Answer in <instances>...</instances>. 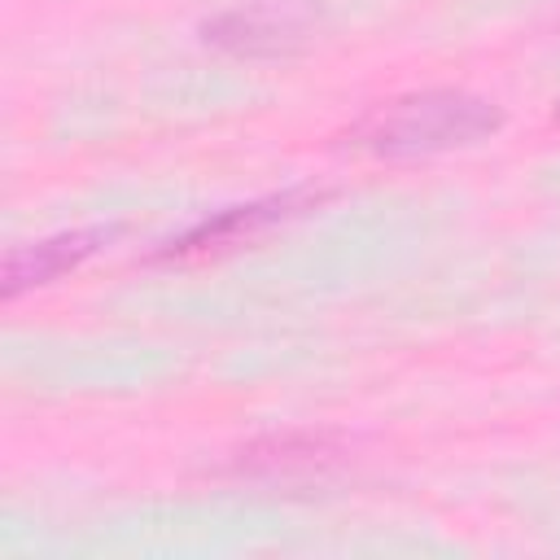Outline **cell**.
<instances>
[{
	"mask_svg": "<svg viewBox=\"0 0 560 560\" xmlns=\"http://www.w3.org/2000/svg\"><path fill=\"white\" fill-rule=\"evenodd\" d=\"M499 127L503 114L494 101L459 88H424L372 105L359 122H350L341 140L372 158H429V153L481 144Z\"/></svg>",
	"mask_w": 560,
	"mask_h": 560,
	"instance_id": "cell-1",
	"label": "cell"
},
{
	"mask_svg": "<svg viewBox=\"0 0 560 560\" xmlns=\"http://www.w3.org/2000/svg\"><path fill=\"white\" fill-rule=\"evenodd\" d=\"M306 201H319V192H280V197H262V201H249V206H232L197 228H188L179 241H171L158 258H197V254H214V249H228L289 214H298Z\"/></svg>",
	"mask_w": 560,
	"mask_h": 560,
	"instance_id": "cell-2",
	"label": "cell"
},
{
	"mask_svg": "<svg viewBox=\"0 0 560 560\" xmlns=\"http://www.w3.org/2000/svg\"><path fill=\"white\" fill-rule=\"evenodd\" d=\"M101 241H109V228H83V232H61V236H48V241H35V245H22L4 258V298L13 302L18 293L26 289H39V284H52L57 276H66L70 267H79L88 254L101 249Z\"/></svg>",
	"mask_w": 560,
	"mask_h": 560,
	"instance_id": "cell-3",
	"label": "cell"
},
{
	"mask_svg": "<svg viewBox=\"0 0 560 560\" xmlns=\"http://www.w3.org/2000/svg\"><path fill=\"white\" fill-rule=\"evenodd\" d=\"M206 44L241 52V57H284L298 48V35L258 13H223V18L206 22Z\"/></svg>",
	"mask_w": 560,
	"mask_h": 560,
	"instance_id": "cell-4",
	"label": "cell"
},
{
	"mask_svg": "<svg viewBox=\"0 0 560 560\" xmlns=\"http://www.w3.org/2000/svg\"><path fill=\"white\" fill-rule=\"evenodd\" d=\"M556 118H560V109H556Z\"/></svg>",
	"mask_w": 560,
	"mask_h": 560,
	"instance_id": "cell-5",
	"label": "cell"
}]
</instances>
